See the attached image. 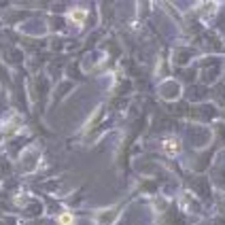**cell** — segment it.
<instances>
[{"label":"cell","mask_w":225,"mask_h":225,"mask_svg":"<svg viewBox=\"0 0 225 225\" xmlns=\"http://www.w3.org/2000/svg\"><path fill=\"white\" fill-rule=\"evenodd\" d=\"M179 149H180V144H179L176 138H166V140H164V151H166L168 155H176Z\"/></svg>","instance_id":"1"},{"label":"cell","mask_w":225,"mask_h":225,"mask_svg":"<svg viewBox=\"0 0 225 225\" xmlns=\"http://www.w3.org/2000/svg\"><path fill=\"white\" fill-rule=\"evenodd\" d=\"M60 225H72V215L64 212V215L60 217Z\"/></svg>","instance_id":"2"},{"label":"cell","mask_w":225,"mask_h":225,"mask_svg":"<svg viewBox=\"0 0 225 225\" xmlns=\"http://www.w3.org/2000/svg\"><path fill=\"white\" fill-rule=\"evenodd\" d=\"M70 15H72V19H74V21H77V19H79V21H83V15H85V11H72Z\"/></svg>","instance_id":"3"}]
</instances>
